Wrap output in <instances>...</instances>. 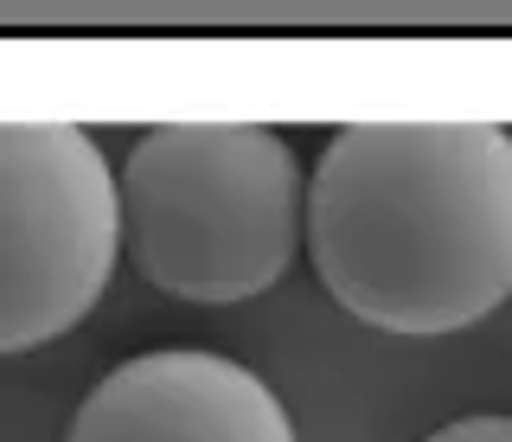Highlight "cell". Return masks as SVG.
<instances>
[{
	"label": "cell",
	"instance_id": "obj_5",
	"mask_svg": "<svg viewBox=\"0 0 512 442\" xmlns=\"http://www.w3.org/2000/svg\"><path fill=\"white\" fill-rule=\"evenodd\" d=\"M423 442H512V417H455Z\"/></svg>",
	"mask_w": 512,
	"mask_h": 442
},
{
	"label": "cell",
	"instance_id": "obj_4",
	"mask_svg": "<svg viewBox=\"0 0 512 442\" xmlns=\"http://www.w3.org/2000/svg\"><path fill=\"white\" fill-rule=\"evenodd\" d=\"M64 442H295V423L250 366L167 346L96 378Z\"/></svg>",
	"mask_w": 512,
	"mask_h": 442
},
{
	"label": "cell",
	"instance_id": "obj_1",
	"mask_svg": "<svg viewBox=\"0 0 512 442\" xmlns=\"http://www.w3.org/2000/svg\"><path fill=\"white\" fill-rule=\"evenodd\" d=\"M308 257L378 334L436 340L512 295V135L493 122H359L308 186Z\"/></svg>",
	"mask_w": 512,
	"mask_h": 442
},
{
	"label": "cell",
	"instance_id": "obj_3",
	"mask_svg": "<svg viewBox=\"0 0 512 442\" xmlns=\"http://www.w3.org/2000/svg\"><path fill=\"white\" fill-rule=\"evenodd\" d=\"M122 257L116 173L71 122H0V353L71 334Z\"/></svg>",
	"mask_w": 512,
	"mask_h": 442
},
{
	"label": "cell",
	"instance_id": "obj_2",
	"mask_svg": "<svg viewBox=\"0 0 512 442\" xmlns=\"http://www.w3.org/2000/svg\"><path fill=\"white\" fill-rule=\"evenodd\" d=\"M116 218L135 270L180 302H250L301 244V167L276 129L167 122L128 148Z\"/></svg>",
	"mask_w": 512,
	"mask_h": 442
}]
</instances>
